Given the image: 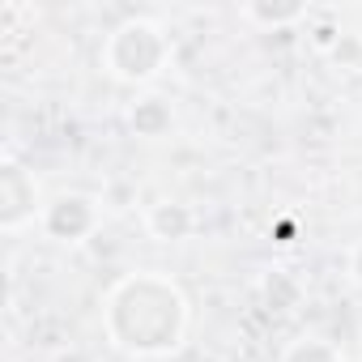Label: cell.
I'll list each match as a JSON object with an SVG mask.
<instances>
[{
    "mask_svg": "<svg viewBox=\"0 0 362 362\" xmlns=\"http://www.w3.org/2000/svg\"><path fill=\"white\" fill-rule=\"evenodd\" d=\"M43 235L56 243H86L98 226H103V205L90 192H60L47 201L43 218H39Z\"/></svg>",
    "mask_w": 362,
    "mask_h": 362,
    "instance_id": "4",
    "label": "cell"
},
{
    "mask_svg": "<svg viewBox=\"0 0 362 362\" xmlns=\"http://www.w3.org/2000/svg\"><path fill=\"white\" fill-rule=\"evenodd\" d=\"M43 201H39V184L35 170H26L18 158L0 162V230L5 235H22L26 226H35L43 218Z\"/></svg>",
    "mask_w": 362,
    "mask_h": 362,
    "instance_id": "3",
    "label": "cell"
},
{
    "mask_svg": "<svg viewBox=\"0 0 362 362\" xmlns=\"http://www.w3.org/2000/svg\"><path fill=\"white\" fill-rule=\"evenodd\" d=\"M145 230L153 239H162V243H179V239H188L197 230V214L188 205H179V201H158L145 214Z\"/></svg>",
    "mask_w": 362,
    "mask_h": 362,
    "instance_id": "5",
    "label": "cell"
},
{
    "mask_svg": "<svg viewBox=\"0 0 362 362\" xmlns=\"http://www.w3.org/2000/svg\"><path fill=\"white\" fill-rule=\"evenodd\" d=\"M239 18L252 26H264V30H286L307 18V5H243Z\"/></svg>",
    "mask_w": 362,
    "mask_h": 362,
    "instance_id": "8",
    "label": "cell"
},
{
    "mask_svg": "<svg viewBox=\"0 0 362 362\" xmlns=\"http://www.w3.org/2000/svg\"><path fill=\"white\" fill-rule=\"evenodd\" d=\"M345 273H349V281L362 290V239H358V243L345 252Z\"/></svg>",
    "mask_w": 362,
    "mask_h": 362,
    "instance_id": "9",
    "label": "cell"
},
{
    "mask_svg": "<svg viewBox=\"0 0 362 362\" xmlns=\"http://www.w3.org/2000/svg\"><path fill=\"white\" fill-rule=\"evenodd\" d=\"M281 362H345V354L337 341H328L320 332H303L281 349Z\"/></svg>",
    "mask_w": 362,
    "mask_h": 362,
    "instance_id": "7",
    "label": "cell"
},
{
    "mask_svg": "<svg viewBox=\"0 0 362 362\" xmlns=\"http://www.w3.org/2000/svg\"><path fill=\"white\" fill-rule=\"evenodd\" d=\"M192 303L170 273L141 269L119 277L103 298V332L132 358H166L188 341Z\"/></svg>",
    "mask_w": 362,
    "mask_h": 362,
    "instance_id": "1",
    "label": "cell"
},
{
    "mask_svg": "<svg viewBox=\"0 0 362 362\" xmlns=\"http://www.w3.org/2000/svg\"><path fill=\"white\" fill-rule=\"evenodd\" d=\"M170 124H175V111H170V103L158 98V94H141V98L128 107V128H132L136 136H145V141L166 136Z\"/></svg>",
    "mask_w": 362,
    "mask_h": 362,
    "instance_id": "6",
    "label": "cell"
},
{
    "mask_svg": "<svg viewBox=\"0 0 362 362\" xmlns=\"http://www.w3.org/2000/svg\"><path fill=\"white\" fill-rule=\"evenodd\" d=\"M170 52L175 47H170V35H166L162 22H153V18H128V22H119L103 39L98 64H103V73L111 81L141 90V86H153L166 73Z\"/></svg>",
    "mask_w": 362,
    "mask_h": 362,
    "instance_id": "2",
    "label": "cell"
}]
</instances>
